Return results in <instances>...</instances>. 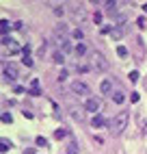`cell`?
<instances>
[{
    "label": "cell",
    "instance_id": "6da1fadb",
    "mask_svg": "<svg viewBox=\"0 0 147 154\" xmlns=\"http://www.w3.org/2000/svg\"><path fill=\"white\" fill-rule=\"evenodd\" d=\"M128 122H130V115H128V111H121V113H117L112 119H110V132L112 135H121V132L128 128Z\"/></svg>",
    "mask_w": 147,
    "mask_h": 154
},
{
    "label": "cell",
    "instance_id": "7a4b0ae2",
    "mask_svg": "<svg viewBox=\"0 0 147 154\" xmlns=\"http://www.w3.org/2000/svg\"><path fill=\"white\" fill-rule=\"evenodd\" d=\"M91 61H93V67L98 72H106L108 69V61L102 52H91Z\"/></svg>",
    "mask_w": 147,
    "mask_h": 154
},
{
    "label": "cell",
    "instance_id": "3957f363",
    "mask_svg": "<svg viewBox=\"0 0 147 154\" xmlns=\"http://www.w3.org/2000/svg\"><path fill=\"white\" fill-rule=\"evenodd\" d=\"M71 91L78 94V96H89V85L82 83V80H74V83H71Z\"/></svg>",
    "mask_w": 147,
    "mask_h": 154
},
{
    "label": "cell",
    "instance_id": "277c9868",
    "mask_svg": "<svg viewBox=\"0 0 147 154\" xmlns=\"http://www.w3.org/2000/svg\"><path fill=\"white\" fill-rule=\"evenodd\" d=\"M2 76H4V80H15V78H17V67H15L13 63H4Z\"/></svg>",
    "mask_w": 147,
    "mask_h": 154
},
{
    "label": "cell",
    "instance_id": "5b68a950",
    "mask_svg": "<svg viewBox=\"0 0 147 154\" xmlns=\"http://www.w3.org/2000/svg\"><path fill=\"white\" fill-rule=\"evenodd\" d=\"M85 111H89V113L100 111V102H98L95 98H87V100H85Z\"/></svg>",
    "mask_w": 147,
    "mask_h": 154
},
{
    "label": "cell",
    "instance_id": "8992f818",
    "mask_svg": "<svg viewBox=\"0 0 147 154\" xmlns=\"http://www.w3.org/2000/svg\"><path fill=\"white\" fill-rule=\"evenodd\" d=\"M100 91H102L104 96H108L110 91H112V80H108V78H104L102 83H100Z\"/></svg>",
    "mask_w": 147,
    "mask_h": 154
},
{
    "label": "cell",
    "instance_id": "52a82bcc",
    "mask_svg": "<svg viewBox=\"0 0 147 154\" xmlns=\"http://www.w3.org/2000/svg\"><path fill=\"white\" fill-rule=\"evenodd\" d=\"M24 65H28V67H33V63H35V61H33V57H30V46H24Z\"/></svg>",
    "mask_w": 147,
    "mask_h": 154
},
{
    "label": "cell",
    "instance_id": "ba28073f",
    "mask_svg": "<svg viewBox=\"0 0 147 154\" xmlns=\"http://www.w3.org/2000/svg\"><path fill=\"white\" fill-rule=\"evenodd\" d=\"M91 126H93V128H102V126H104V117H102V115H93Z\"/></svg>",
    "mask_w": 147,
    "mask_h": 154
},
{
    "label": "cell",
    "instance_id": "9c48e42d",
    "mask_svg": "<svg viewBox=\"0 0 147 154\" xmlns=\"http://www.w3.org/2000/svg\"><path fill=\"white\" fill-rule=\"evenodd\" d=\"M87 52H89L87 44H85V42H80V44L76 46V54H80V57H82V54H87Z\"/></svg>",
    "mask_w": 147,
    "mask_h": 154
},
{
    "label": "cell",
    "instance_id": "30bf717a",
    "mask_svg": "<svg viewBox=\"0 0 147 154\" xmlns=\"http://www.w3.org/2000/svg\"><path fill=\"white\" fill-rule=\"evenodd\" d=\"M67 135H69V130H67V128H58V130L54 132V139H58V141H61V139H65Z\"/></svg>",
    "mask_w": 147,
    "mask_h": 154
},
{
    "label": "cell",
    "instance_id": "8fae6325",
    "mask_svg": "<svg viewBox=\"0 0 147 154\" xmlns=\"http://www.w3.org/2000/svg\"><path fill=\"white\" fill-rule=\"evenodd\" d=\"M123 91L121 89H117V91H115V94H112V102H117V104H121V102H123Z\"/></svg>",
    "mask_w": 147,
    "mask_h": 154
},
{
    "label": "cell",
    "instance_id": "7c38bea8",
    "mask_svg": "<svg viewBox=\"0 0 147 154\" xmlns=\"http://www.w3.org/2000/svg\"><path fill=\"white\" fill-rule=\"evenodd\" d=\"M0 146H2V148H0V150H2V152H7L9 148H13V143H11V141H9L7 137H2V139H0Z\"/></svg>",
    "mask_w": 147,
    "mask_h": 154
},
{
    "label": "cell",
    "instance_id": "4fadbf2b",
    "mask_svg": "<svg viewBox=\"0 0 147 154\" xmlns=\"http://www.w3.org/2000/svg\"><path fill=\"white\" fill-rule=\"evenodd\" d=\"M67 154H78V143H76V141H69V146H67Z\"/></svg>",
    "mask_w": 147,
    "mask_h": 154
},
{
    "label": "cell",
    "instance_id": "5bb4252c",
    "mask_svg": "<svg viewBox=\"0 0 147 154\" xmlns=\"http://www.w3.org/2000/svg\"><path fill=\"white\" fill-rule=\"evenodd\" d=\"M33 96H41V89H39V80L33 78V91H30Z\"/></svg>",
    "mask_w": 147,
    "mask_h": 154
},
{
    "label": "cell",
    "instance_id": "9a60e30c",
    "mask_svg": "<svg viewBox=\"0 0 147 154\" xmlns=\"http://www.w3.org/2000/svg\"><path fill=\"white\" fill-rule=\"evenodd\" d=\"M110 37H112V39L123 37V30H121V28H110Z\"/></svg>",
    "mask_w": 147,
    "mask_h": 154
},
{
    "label": "cell",
    "instance_id": "2e32d148",
    "mask_svg": "<svg viewBox=\"0 0 147 154\" xmlns=\"http://www.w3.org/2000/svg\"><path fill=\"white\" fill-rule=\"evenodd\" d=\"M52 59H54V63H65V54H63V52H54Z\"/></svg>",
    "mask_w": 147,
    "mask_h": 154
},
{
    "label": "cell",
    "instance_id": "e0dca14e",
    "mask_svg": "<svg viewBox=\"0 0 147 154\" xmlns=\"http://www.w3.org/2000/svg\"><path fill=\"white\" fill-rule=\"evenodd\" d=\"M71 37H74V39H82V37H85L82 28H74V30H71Z\"/></svg>",
    "mask_w": 147,
    "mask_h": 154
},
{
    "label": "cell",
    "instance_id": "ac0fdd59",
    "mask_svg": "<svg viewBox=\"0 0 147 154\" xmlns=\"http://www.w3.org/2000/svg\"><path fill=\"white\" fill-rule=\"evenodd\" d=\"M0 28H2V33L7 35V33H9V28H11V26H9V22H7V20H0Z\"/></svg>",
    "mask_w": 147,
    "mask_h": 154
},
{
    "label": "cell",
    "instance_id": "d6986e66",
    "mask_svg": "<svg viewBox=\"0 0 147 154\" xmlns=\"http://www.w3.org/2000/svg\"><path fill=\"white\" fill-rule=\"evenodd\" d=\"M71 117L76 119V122H80V119H82V115H80V111H78V109H71Z\"/></svg>",
    "mask_w": 147,
    "mask_h": 154
},
{
    "label": "cell",
    "instance_id": "ffe728a7",
    "mask_svg": "<svg viewBox=\"0 0 147 154\" xmlns=\"http://www.w3.org/2000/svg\"><path fill=\"white\" fill-rule=\"evenodd\" d=\"M35 143H37V146H48V139H46V137H37Z\"/></svg>",
    "mask_w": 147,
    "mask_h": 154
},
{
    "label": "cell",
    "instance_id": "44dd1931",
    "mask_svg": "<svg viewBox=\"0 0 147 154\" xmlns=\"http://www.w3.org/2000/svg\"><path fill=\"white\" fill-rule=\"evenodd\" d=\"M54 15H58V17H61V15H65V9H63L61 5H58V7H54Z\"/></svg>",
    "mask_w": 147,
    "mask_h": 154
},
{
    "label": "cell",
    "instance_id": "7402d4cb",
    "mask_svg": "<svg viewBox=\"0 0 147 154\" xmlns=\"http://www.w3.org/2000/svg\"><path fill=\"white\" fill-rule=\"evenodd\" d=\"M117 54L119 57H128V50H125L123 46H117Z\"/></svg>",
    "mask_w": 147,
    "mask_h": 154
},
{
    "label": "cell",
    "instance_id": "603a6c76",
    "mask_svg": "<svg viewBox=\"0 0 147 154\" xmlns=\"http://www.w3.org/2000/svg\"><path fill=\"white\" fill-rule=\"evenodd\" d=\"M128 78L132 80V83H136V80H139V72H136V69H134V72H130V76H128Z\"/></svg>",
    "mask_w": 147,
    "mask_h": 154
},
{
    "label": "cell",
    "instance_id": "cb8c5ba5",
    "mask_svg": "<svg viewBox=\"0 0 147 154\" xmlns=\"http://www.w3.org/2000/svg\"><path fill=\"white\" fill-rule=\"evenodd\" d=\"M2 122H4V124H11V122H13V117L9 115V113H2Z\"/></svg>",
    "mask_w": 147,
    "mask_h": 154
},
{
    "label": "cell",
    "instance_id": "d4e9b609",
    "mask_svg": "<svg viewBox=\"0 0 147 154\" xmlns=\"http://www.w3.org/2000/svg\"><path fill=\"white\" fill-rule=\"evenodd\" d=\"M13 28H15V30H22V28H24V22H20V20H17V22H13Z\"/></svg>",
    "mask_w": 147,
    "mask_h": 154
},
{
    "label": "cell",
    "instance_id": "484cf974",
    "mask_svg": "<svg viewBox=\"0 0 147 154\" xmlns=\"http://www.w3.org/2000/svg\"><path fill=\"white\" fill-rule=\"evenodd\" d=\"M65 78H67V69H63V72H61V74H58V80H61V83H63V80H65Z\"/></svg>",
    "mask_w": 147,
    "mask_h": 154
},
{
    "label": "cell",
    "instance_id": "4316f807",
    "mask_svg": "<svg viewBox=\"0 0 147 154\" xmlns=\"http://www.w3.org/2000/svg\"><path fill=\"white\" fill-rule=\"evenodd\" d=\"M139 98H141V96L136 94V91H134V94H130V100H132V102H139Z\"/></svg>",
    "mask_w": 147,
    "mask_h": 154
},
{
    "label": "cell",
    "instance_id": "83f0119b",
    "mask_svg": "<svg viewBox=\"0 0 147 154\" xmlns=\"http://www.w3.org/2000/svg\"><path fill=\"white\" fill-rule=\"evenodd\" d=\"M78 72H89V65H78Z\"/></svg>",
    "mask_w": 147,
    "mask_h": 154
},
{
    "label": "cell",
    "instance_id": "f1b7e54d",
    "mask_svg": "<svg viewBox=\"0 0 147 154\" xmlns=\"http://www.w3.org/2000/svg\"><path fill=\"white\" fill-rule=\"evenodd\" d=\"M24 154H35V150H33V148H30V150H26Z\"/></svg>",
    "mask_w": 147,
    "mask_h": 154
},
{
    "label": "cell",
    "instance_id": "f546056e",
    "mask_svg": "<svg viewBox=\"0 0 147 154\" xmlns=\"http://www.w3.org/2000/svg\"><path fill=\"white\" fill-rule=\"evenodd\" d=\"M143 11H145V13H147V5H143Z\"/></svg>",
    "mask_w": 147,
    "mask_h": 154
}]
</instances>
